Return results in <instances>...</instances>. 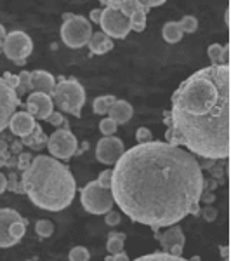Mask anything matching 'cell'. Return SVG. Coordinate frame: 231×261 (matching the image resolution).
Instances as JSON below:
<instances>
[{"label":"cell","mask_w":231,"mask_h":261,"mask_svg":"<svg viewBox=\"0 0 231 261\" xmlns=\"http://www.w3.org/2000/svg\"><path fill=\"white\" fill-rule=\"evenodd\" d=\"M205 178L195 155L167 141L125 150L115 164L111 193L132 221L157 231L200 213Z\"/></svg>","instance_id":"6da1fadb"},{"label":"cell","mask_w":231,"mask_h":261,"mask_svg":"<svg viewBox=\"0 0 231 261\" xmlns=\"http://www.w3.org/2000/svg\"><path fill=\"white\" fill-rule=\"evenodd\" d=\"M165 122L167 143L204 159H228L229 65L207 66L190 75L172 94Z\"/></svg>","instance_id":"7a4b0ae2"},{"label":"cell","mask_w":231,"mask_h":261,"mask_svg":"<svg viewBox=\"0 0 231 261\" xmlns=\"http://www.w3.org/2000/svg\"><path fill=\"white\" fill-rule=\"evenodd\" d=\"M21 187L37 207L57 213L73 202L77 181L68 166L49 155H39L23 172Z\"/></svg>","instance_id":"3957f363"},{"label":"cell","mask_w":231,"mask_h":261,"mask_svg":"<svg viewBox=\"0 0 231 261\" xmlns=\"http://www.w3.org/2000/svg\"><path fill=\"white\" fill-rule=\"evenodd\" d=\"M50 98L60 110L80 117L82 107L85 105V89L77 79H66V81L61 79V82L56 84V89Z\"/></svg>","instance_id":"277c9868"},{"label":"cell","mask_w":231,"mask_h":261,"mask_svg":"<svg viewBox=\"0 0 231 261\" xmlns=\"http://www.w3.org/2000/svg\"><path fill=\"white\" fill-rule=\"evenodd\" d=\"M80 202L87 213L106 214L115 205L111 188H103L98 181H91L80 190Z\"/></svg>","instance_id":"5b68a950"},{"label":"cell","mask_w":231,"mask_h":261,"mask_svg":"<svg viewBox=\"0 0 231 261\" xmlns=\"http://www.w3.org/2000/svg\"><path fill=\"white\" fill-rule=\"evenodd\" d=\"M92 37V24L83 16H71L61 24V40L71 49H80L89 44Z\"/></svg>","instance_id":"8992f818"},{"label":"cell","mask_w":231,"mask_h":261,"mask_svg":"<svg viewBox=\"0 0 231 261\" xmlns=\"http://www.w3.org/2000/svg\"><path fill=\"white\" fill-rule=\"evenodd\" d=\"M32 50H33L32 37L21 30H14V32L7 33L6 40H4V45H2V53L7 56V60L18 63V65H23V63L28 60Z\"/></svg>","instance_id":"52a82bcc"},{"label":"cell","mask_w":231,"mask_h":261,"mask_svg":"<svg viewBox=\"0 0 231 261\" xmlns=\"http://www.w3.org/2000/svg\"><path fill=\"white\" fill-rule=\"evenodd\" d=\"M47 148L54 159H60V161H68L77 153L78 141L75 138V134L71 133L68 127H61L54 130L47 140Z\"/></svg>","instance_id":"ba28073f"},{"label":"cell","mask_w":231,"mask_h":261,"mask_svg":"<svg viewBox=\"0 0 231 261\" xmlns=\"http://www.w3.org/2000/svg\"><path fill=\"white\" fill-rule=\"evenodd\" d=\"M99 27L103 33L110 39H127L129 32H131V24L129 18H125L120 11L113 9V7L104 6L103 14H101Z\"/></svg>","instance_id":"9c48e42d"},{"label":"cell","mask_w":231,"mask_h":261,"mask_svg":"<svg viewBox=\"0 0 231 261\" xmlns=\"http://www.w3.org/2000/svg\"><path fill=\"white\" fill-rule=\"evenodd\" d=\"M125 146L124 141L117 136H104L101 138L98 146H96V159L101 164H106V166H115L119 162V159L124 155Z\"/></svg>","instance_id":"30bf717a"},{"label":"cell","mask_w":231,"mask_h":261,"mask_svg":"<svg viewBox=\"0 0 231 261\" xmlns=\"http://www.w3.org/2000/svg\"><path fill=\"white\" fill-rule=\"evenodd\" d=\"M19 105L18 94L14 89H11L4 79L0 77V133L9 125L12 115L16 113V108Z\"/></svg>","instance_id":"8fae6325"},{"label":"cell","mask_w":231,"mask_h":261,"mask_svg":"<svg viewBox=\"0 0 231 261\" xmlns=\"http://www.w3.org/2000/svg\"><path fill=\"white\" fill-rule=\"evenodd\" d=\"M157 239H158V242L162 244V252H167V254H172V256L183 254L186 239H184V233L179 225L169 226L162 235L157 233Z\"/></svg>","instance_id":"7c38bea8"},{"label":"cell","mask_w":231,"mask_h":261,"mask_svg":"<svg viewBox=\"0 0 231 261\" xmlns=\"http://www.w3.org/2000/svg\"><path fill=\"white\" fill-rule=\"evenodd\" d=\"M26 108V112L30 113L33 119L45 120L54 112V103L52 98L44 94V92H32V94H28Z\"/></svg>","instance_id":"4fadbf2b"},{"label":"cell","mask_w":231,"mask_h":261,"mask_svg":"<svg viewBox=\"0 0 231 261\" xmlns=\"http://www.w3.org/2000/svg\"><path fill=\"white\" fill-rule=\"evenodd\" d=\"M18 220H21V214L18 211L9 209V207L0 209V247H2V249H7V247H12L18 244V241H16L11 233L12 223Z\"/></svg>","instance_id":"5bb4252c"},{"label":"cell","mask_w":231,"mask_h":261,"mask_svg":"<svg viewBox=\"0 0 231 261\" xmlns=\"http://www.w3.org/2000/svg\"><path fill=\"white\" fill-rule=\"evenodd\" d=\"M35 119L30 115L28 112H16L12 115V119L9 122V129L14 136H19V138H26L30 136L35 129Z\"/></svg>","instance_id":"9a60e30c"},{"label":"cell","mask_w":231,"mask_h":261,"mask_svg":"<svg viewBox=\"0 0 231 261\" xmlns=\"http://www.w3.org/2000/svg\"><path fill=\"white\" fill-rule=\"evenodd\" d=\"M30 82L33 92H44L47 96H52L56 89V79L45 70L30 71Z\"/></svg>","instance_id":"2e32d148"},{"label":"cell","mask_w":231,"mask_h":261,"mask_svg":"<svg viewBox=\"0 0 231 261\" xmlns=\"http://www.w3.org/2000/svg\"><path fill=\"white\" fill-rule=\"evenodd\" d=\"M132 113L134 110L129 101L117 99L115 103H113V107L110 108V112H108V117L119 125V124H127V122L132 119Z\"/></svg>","instance_id":"e0dca14e"},{"label":"cell","mask_w":231,"mask_h":261,"mask_svg":"<svg viewBox=\"0 0 231 261\" xmlns=\"http://www.w3.org/2000/svg\"><path fill=\"white\" fill-rule=\"evenodd\" d=\"M87 45H89L92 54H98V56H101V54H106L113 49V40L110 39V37L104 35L103 32H98V33H92V37H91V40Z\"/></svg>","instance_id":"ac0fdd59"},{"label":"cell","mask_w":231,"mask_h":261,"mask_svg":"<svg viewBox=\"0 0 231 261\" xmlns=\"http://www.w3.org/2000/svg\"><path fill=\"white\" fill-rule=\"evenodd\" d=\"M207 54H209V60H211L212 66L229 65V47L228 45L212 44V45H209Z\"/></svg>","instance_id":"d6986e66"},{"label":"cell","mask_w":231,"mask_h":261,"mask_svg":"<svg viewBox=\"0 0 231 261\" xmlns=\"http://www.w3.org/2000/svg\"><path fill=\"white\" fill-rule=\"evenodd\" d=\"M162 35H163V40H165L167 44H178V42H181L184 33L181 32V28H179L178 21H169V23L163 24Z\"/></svg>","instance_id":"ffe728a7"},{"label":"cell","mask_w":231,"mask_h":261,"mask_svg":"<svg viewBox=\"0 0 231 261\" xmlns=\"http://www.w3.org/2000/svg\"><path fill=\"white\" fill-rule=\"evenodd\" d=\"M127 239V235L122 233V231H110L108 235V242H106V249L111 256L119 254V252L124 251V242Z\"/></svg>","instance_id":"44dd1931"},{"label":"cell","mask_w":231,"mask_h":261,"mask_svg":"<svg viewBox=\"0 0 231 261\" xmlns=\"http://www.w3.org/2000/svg\"><path fill=\"white\" fill-rule=\"evenodd\" d=\"M115 101H117V98L113 94L98 96V98L94 99V103H92V110H94V113H98V115H106Z\"/></svg>","instance_id":"7402d4cb"},{"label":"cell","mask_w":231,"mask_h":261,"mask_svg":"<svg viewBox=\"0 0 231 261\" xmlns=\"http://www.w3.org/2000/svg\"><path fill=\"white\" fill-rule=\"evenodd\" d=\"M134 261H191V259H184L183 256H172L167 252H150V254L139 256Z\"/></svg>","instance_id":"603a6c76"},{"label":"cell","mask_w":231,"mask_h":261,"mask_svg":"<svg viewBox=\"0 0 231 261\" xmlns=\"http://www.w3.org/2000/svg\"><path fill=\"white\" fill-rule=\"evenodd\" d=\"M146 14H148V11L142 7V9L136 11L134 14L129 18V24H131V30L134 32H142L146 28Z\"/></svg>","instance_id":"cb8c5ba5"},{"label":"cell","mask_w":231,"mask_h":261,"mask_svg":"<svg viewBox=\"0 0 231 261\" xmlns=\"http://www.w3.org/2000/svg\"><path fill=\"white\" fill-rule=\"evenodd\" d=\"M35 233L39 235V237H42V239L50 237V235L54 233V225H52V221H49V220H40V221H37V225H35Z\"/></svg>","instance_id":"d4e9b609"},{"label":"cell","mask_w":231,"mask_h":261,"mask_svg":"<svg viewBox=\"0 0 231 261\" xmlns=\"http://www.w3.org/2000/svg\"><path fill=\"white\" fill-rule=\"evenodd\" d=\"M179 23V28H181L183 33H195L198 30V19L195 18V16H184L181 21H178Z\"/></svg>","instance_id":"484cf974"},{"label":"cell","mask_w":231,"mask_h":261,"mask_svg":"<svg viewBox=\"0 0 231 261\" xmlns=\"http://www.w3.org/2000/svg\"><path fill=\"white\" fill-rule=\"evenodd\" d=\"M19 77V86L16 89V94H26L28 91H32V82H30V71L23 70L21 73L18 75Z\"/></svg>","instance_id":"4316f807"},{"label":"cell","mask_w":231,"mask_h":261,"mask_svg":"<svg viewBox=\"0 0 231 261\" xmlns=\"http://www.w3.org/2000/svg\"><path fill=\"white\" fill-rule=\"evenodd\" d=\"M70 261H89L91 259V252L87 247L83 246H78V247H73L68 254Z\"/></svg>","instance_id":"83f0119b"},{"label":"cell","mask_w":231,"mask_h":261,"mask_svg":"<svg viewBox=\"0 0 231 261\" xmlns=\"http://www.w3.org/2000/svg\"><path fill=\"white\" fill-rule=\"evenodd\" d=\"M26 225H28V221H26V220H23V218H21V220H18V221L12 223L11 233H12V237H14L18 242L24 237V233H26Z\"/></svg>","instance_id":"f1b7e54d"},{"label":"cell","mask_w":231,"mask_h":261,"mask_svg":"<svg viewBox=\"0 0 231 261\" xmlns=\"http://www.w3.org/2000/svg\"><path fill=\"white\" fill-rule=\"evenodd\" d=\"M117 127H119V125H117L110 117H104V119L99 122V130L103 136H113V134L117 133Z\"/></svg>","instance_id":"f546056e"},{"label":"cell","mask_w":231,"mask_h":261,"mask_svg":"<svg viewBox=\"0 0 231 261\" xmlns=\"http://www.w3.org/2000/svg\"><path fill=\"white\" fill-rule=\"evenodd\" d=\"M45 120H47L49 124L56 125V127H61V125H65V127H66V119L63 117L61 112H52Z\"/></svg>","instance_id":"4dcf8cb0"},{"label":"cell","mask_w":231,"mask_h":261,"mask_svg":"<svg viewBox=\"0 0 231 261\" xmlns=\"http://www.w3.org/2000/svg\"><path fill=\"white\" fill-rule=\"evenodd\" d=\"M111 176H113V171L111 169H106V171L101 172L99 178L96 179V181H98V183L103 188H111Z\"/></svg>","instance_id":"1f68e13d"},{"label":"cell","mask_w":231,"mask_h":261,"mask_svg":"<svg viewBox=\"0 0 231 261\" xmlns=\"http://www.w3.org/2000/svg\"><path fill=\"white\" fill-rule=\"evenodd\" d=\"M136 140H137L139 145L151 141V130L148 127H139V129L136 130Z\"/></svg>","instance_id":"d6a6232c"},{"label":"cell","mask_w":231,"mask_h":261,"mask_svg":"<svg viewBox=\"0 0 231 261\" xmlns=\"http://www.w3.org/2000/svg\"><path fill=\"white\" fill-rule=\"evenodd\" d=\"M4 82L7 84V86L11 87V89H18V86H19V77L18 75H14V73H9V71H6V73H4Z\"/></svg>","instance_id":"836d02e7"},{"label":"cell","mask_w":231,"mask_h":261,"mask_svg":"<svg viewBox=\"0 0 231 261\" xmlns=\"http://www.w3.org/2000/svg\"><path fill=\"white\" fill-rule=\"evenodd\" d=\"M104 221H106V225H110V226H117L122 221V216H120V213L110 211V213H106V218H104Z\"/></svg>","instance_id":"e575fe53"},{"label":"cell","mask_w":231,"mask_h":261,"mask_svg":"<svg viewBox=\"0 0 231 261\" xmlns=\"http://www.w3.org/2000/svg\"><path fill=\"white\" fill-rule=\"evenodd\" d=\"M204 220L207 221H214L217 218V209H214L212 205H207V207H204Z\"/></svg>","instance_id":"d590c367"},{"label":"cell","mask_w":231,"mask_h":261,"mask_svg":"<svg viewBox=\"0 0 231 261\" xmlns=\"http://www.w3.org/2000/svg\"><path fill=\"white\" fill-rule=\"evenodd\" d=\"M142 6H145L146 11H150V7H158V6H163V0H141Z\"/></svg>","instance_id":"8d00e7d4"},{"label":"cell","mask_w":231,"mask_h":261,"mask_svg":"<svg viewBox=\"0 0 231 261\" xmlns=\"http://www.w3.org/2000/svg\"><path fill=\"white\" fill-rule=\"evenodd\" d=\"M101 14H103V9H92L91 11V21H92V23H98L99 24Z\"/></svg>","instance_id":"74e56055"},{"label":"cell","mask_w":231,"mask_h":261,"mask_svg":"<svg viewBox=\"0 0 231 261\" xmlns=\"http://www.w3.org/2000/svg\"><path fill=\"white\" fill-rule=\"evenodd\" d=\"M7 185H9V183H7V178L2 174V172H0V193H4L7 190Z\"/></svg>","instance_id":"f35d334b"},{"label":"cell","mask_w":231,"mask_h":261,"mask_svg":"<svg viewBox=\"0 0 231 261\" xmlns=\"http://www.w3.org/2000/svg\"><path fill=\"white\" fill-rule=\"evenodd\" d=\"M113 261H131V259H129V256L125 254L124 251H122V252H119V254L113 256Z\"/></svg>","instance_id":"ab89813d"},{"label":"cell","mask_w":231,"mask_h":261,"mask_svg":"<svg viewBox=\"0 0 231 261\" xmlns=\"http://www.w3.org/2000/svg\"><path fill=\"white\" fill-rule=\"evenodd\" d=\"M6 37H7L6 28H4V24H0V45H4V40H6Z\"/></svg>","instance_id":"60d3db41"},{"label":"cell","mask_w":231,"mask_h":261,"mask_svg":"<svg viewBox=\"0 0 231 261\" xmlns=\"http://www.w3.org/2000/svg\"><path fill=\"white\" fill-rule=\"evenodd\" d=\"M221 254L222 259H228V246H221Z\"/></svg>","instance_id":"b9f144b4"},{"label":"cell","mask_w":231,"mask_h":261,"mask_svg":"<svg viewBox=\"0 0 231 261\" xmlns=\"http://www.w3.org/2000/svg\"><path fill=\"white\" fill-rule=\"evenodd\" d=\"M224 21H226V27H229V9H226V14H224Z\"/></svg>","instance_id":"7bdbcfd3"},{"label":"cell","mask_w":231,"mask_h":261,"mask_svg":"<svg viewBox=\"0 0 231 261\" xmlns=\"http://www.w3.org/2000/svg\"><path fill=\"white\" fill-rule=\"evenodd\" d=\"M104 261H113V256H106V259Z\"/></svg>","instance_id":"ee69618b"},{"label":"cell","mask_w":231,"mask_h":261,"mask_svg":"<svg viewBox=\"0 0 231 261\" xmlns=\"http://www.w3.org/2000/svg\"><path fill=\"white\" fill-rule=\"evenodd\" d=\"M0 50H2V45H0Z\"/></svg>","instance_id":"f6af8a7d"},{"label":"cell","mask_w":231,"mask_h":261,"mask_svg":"<svg viewBox=\"0 0 231 261\" xmlns=\"http://www.w3.org/2000/svg\"><path fill=\"white\" fill-rule=\"evenodd\" d=\"M222 261H228V259H222Z\"/></svg>","instance_id":"bcb514c9"},{"label":"cell","mask_w":231,"mask_h":261,"mask_svg":"<svg viewBox=\"0 0 231 261\" xmlns=\"http://www.w3.org/2000/svg\"><path fill=\"white\" fill-rule=\"evenodd\" d=\"M28 261H33V259H28Z\"/></svg>","instance_id":"7dc6e473"}]
</instances>
